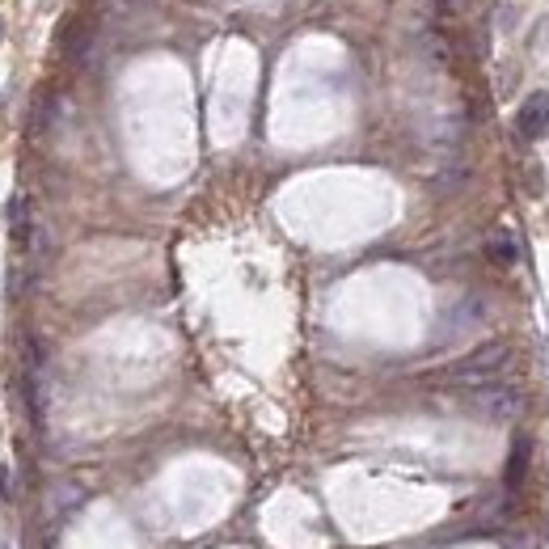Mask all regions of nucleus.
I'll use <instances>...</instances> for the list:
<instances>
[{"label":"nucleus","mask_w":549,"mask_h":549,"mask_svg":"<svg viewBox=\"0 0 549 549\" xmlns=\"http://www.w3.org/2000/svg\"><path fill=\"white\" fill-rule=\"evenodd\" d=\"M528 452H533V444L516 440V448H511V461H507V490H520L524 473H528Z\"/></svg>","instance_id":"4"},{"label":"nucleus","mask_w":549,"mask_h":549,"mask_svg":"<svg viewBox=\"0 0 549 549\" xmlns=\"http://www.w3.org/2000/svg\"><path fill=\"white\" fill-rule=\"evenodd\" d=\"M516 127L524 140H541L549 131V93H528L520 115H516Z\"/></svg>","instance_id":"2"},{"label":"nucleus","mask_w":549,"mask_h":549,"mask_svg":"<svg viewBox=\"0 0 549 549\" xmlns=\"http://www.w3.org/2000/svg\"><path fill=\"white\" fill-rule=\"evenodd\" d=\"M486 254H490V262H499V267H516V258H520V245H516V237L511 233H490V241H486Z\"/></svg>","instance_id":"3"},{"label":"nucleus","mask_w":549,"mask_h":549,"mask_svg":"<svg viewBox=\"0 0 549 549\" xmlns=\"http://www.w3.org/2000/svg\"><path fill=\"white\" fill-rule=\"evenodd\" d=\"M435 5H440V13H452V9H461L465 0H435Z\"/></svg>","instance_id":"5"},{"label":"nucleus","mask_w":549,"mask_h":549,"mask_svg":"<svg viewBox=\"0 0 549 549\" xmlns=\"http://www.w3.org/2000/svg\"><path fill=\"white\" fill-rule=\"evenodd\" d=\"M0 39H5V26H0Z\"/></svg>","instance_id":"6"},{"label":"nucleus","mask_w":549,"mask_h":549,"mask_svg":"<svg viewBox=\"0 0 549 549\" xmlns=\"http://www.w3.org/2000/svg\"><path fill=\"white\" fill-rule=\"evenodd\" d=\"M507 368V347H499V343H490V347H482V351H473L469 359H461V364H452L440 381L444 385H457V389H482V385H490L495 376Z\"/></svg>","instance_id":"1"}]
</instances>
